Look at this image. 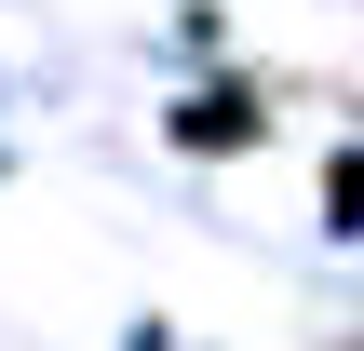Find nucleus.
<instances>
[{
    "instance_id": "nucleus-1",
    "label": "nucleus",
    "mask_w": 364,
    "mask_h": 351,
    "mask_svg": "<svg viewBox=\"0 0 364 351\" xmlns=\"http://www.w3.org/2000/svg\"><path fill=\"white\" fill-rule=\"evenodd\" d=\"M176 135H189V149H243V135H270V108H257V81H203V95L176 108Z\"/></svg>"
}]
</instances>
